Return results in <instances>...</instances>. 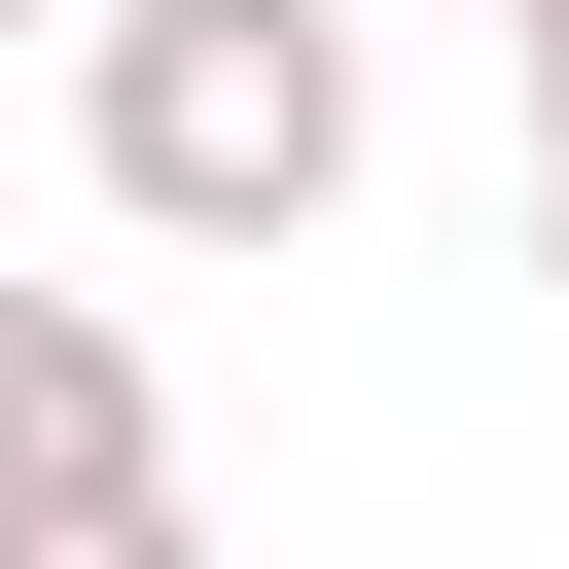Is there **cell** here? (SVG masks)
I'll use <instances>...</instances> for the list:
<instances>
[{"instance_id": "cell-5", "label": "cell", "mask_w": 569, "mask_h": 569, "mask_svg": "<svg viewBox=\"0 0 569 569\" xmlns=\"http://www.w3.org/2000/svg\"><path fill=\"white\" fill-rule=\"evenodd\" d=\"M498 36H569V0H498Z\"/></svg>"}, {"instance_id": "cell-1", "label": "cell", "mask_w": 569, "mask_h": 569, "mask_svg": "<svg viewBox=\"0 0 569 569\" xmlns=\"http://www.w3.org/2000/svg\"><path fill=\"white\" fill-rule=\"evenodd\" d=\"M356 0H107V213L142 249H320L356 213Z\"/></svg>"}, {"instance_id": "cell-4", "label": "cell", "mask_w": 569, "mask_h": 569, "mask_svg": "<svg viewBox=\"0 0 569 569\" xmlns=\"http://www.w3.org/2000/svg\"><path fill=\"white\" fill-rule=\"evenodd\" d=\"M533 284H569V36H533Z\"/></svg>"}, {"instance_id": "cell-6", "label": "cell", "mask_w": 569, "mask_h": 569, "mask_svg": "<svg viewBox=\"0 0 569 569\" xmlns=\"http://www.w3.org/2000/svg\"><path fill=\"white\" fill-rule=\"evenodd\" d=\"M0 36H36V0H0Z\"/></svg>"}, {"instance_id": "cell-2", "label": "cell", "mask_w": 569, "mask_h": 569, "mask_svg": "<svg viewBox=\"0 0 569 569\" xmlns=\"http://www.w3.org/2000/svg\"><path fill=\"white\" fill-rule=\"evenodd\" d=\"M36 498H142V320L107 284H0V533Z\"/></svg>"}, {"instance_id": "cell-3", "label": "cell", "mask_w": 569, "mask_h": 569, "mask_svg": "<svg viewBox=\"0 0 569 569\" xmlns=\"http://www.w3.org/2000/svg\"><path fill=\"white\" fill-rule=\"evenodd\" d=\"M0 569H213V533H178V462H142V498H36Z\"/></svg>"}]
</instances>
